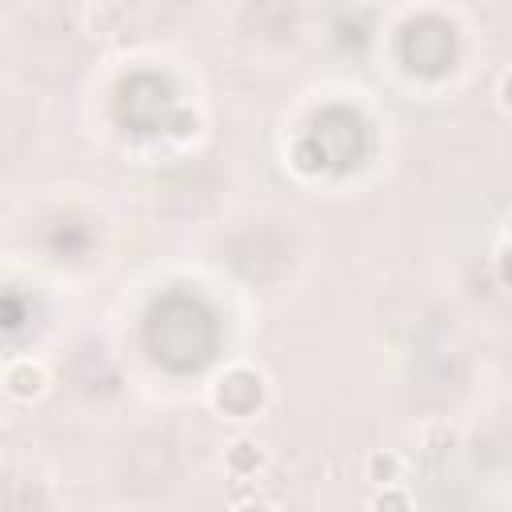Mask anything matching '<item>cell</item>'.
<instances>
[{"instance_id": "cell-1", "label": "cell", "mask_w": 512, "mask_h": 512, "mask_svg": "<svg viewBox=\"0 0 512 512\" xmlns=\"http://www.w3.org/2000/svg\"><path fill=\"white\" fill-rule=\"evenodd\" d=\"M148 352L172 372H196L216 352V320L212 312L184 292H168L148 308L144 320Z\"/></svg>"}, {"instance_id": "cell-2", "label": "cell", "mask_w": 512, "mask_h": 512, "mask_svg": "<svg viewBox=\"0 0 512 512\" xmlns=\"http://www.w3.org/2000/svg\"><path fill=\"white\" fill-rule=\"evenodd\" d=\"M304 156H308L312 168H332V172L352 168L364 156L360 120L344 108H332V112L316 116V124L308 128V140H304Z\"/></svg>"}, {"instance_id": "cell-3", "label": "cell", "mask_w": 512, "mask_h": 512, "mask_svg": "<svg viewBox=\"0 0 512 512\" xmlns=\"http://www.w3.org/2000/svg\"><path fill=\"white\" fill-rule=\"evenodd\" d=\"M168 108H172V96H168V88H164L156 76H136V80L124 84V92H120V116H124L136 132H156V128H164Z\"/></svg>"}, {"instance_id": "cell-4", "label": "cell", "mask_w": 512, "mask_h": 512, "mask_svg": "<svg viewBox=\"0 0 512 512\" xmlns=\"http://www.w3.org/2000/svg\"><path fill=\"white\" fill-rule=\"evenodd\" d=\"M404 60L416 72H440L452 60V28L440 20H420L404 32Z\"/></svg>"}, {"instance_id": "cell-5", "label": "cell", "mask_w": 512, "mask_h": 512, "mask_svg": "<svg viewBox=\"0 0 512 512\" xmlns=\"http://www.w3.org/2000/svg\"><path fill=\"white\" fill-rule=\"evenodd\" d=\"M4 328H20V308H16V296L12 292L4 296Z\"/></svg>"}]
</instances>
